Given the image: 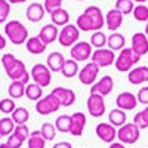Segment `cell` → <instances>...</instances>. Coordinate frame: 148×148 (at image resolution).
<instances>
[{
  "label": "cell",
  "instance_id": "6da1fadb",
  "mask_svg": "<svg viewBox=\"0 0 148 148\" xmlns=\"http://www.w3.org/2000/svg\"><path fill=\"white\" fill-rule=\"evenodd\" d=\"M5 33L8 36V39L14 45H22V43H27V40H28V31H27V28L24 27L22 22H19L16 19L6 22Z\"/></svg>",
  "mask_w": 148,
  "mask_h": 148
},
{
  "label": "cell",
  "instance_id": "7a4b0ae2",
  "mask_svg": "<svg viewBox=\"0 0 148 148\" xmlns=\"http://www.w3.org/2000/svg\"><path fill=\"white\" fill-rule=\"evenodd\" d=\"M139 59H141V56L135 53L130 47H125V49H121L119 56L116 58L114 67L120 73H129L136 65V62H139Z\"/></svg>",
  "mask_w": 148,
  "mask_h": 148
},
{
  "label": "cell",
  "instance_id": "3957f363",
  "mask_svg": "<svg viewBox=\"0 0 148 148\" xmlns=\"http://www.w3.org/2000/svg\"><path fill=\"white\" fill-rule=\"evenodd\" d=\"M141 129L135 125V123H126V125H123L121 127H119L117 130V138L121 144H136L139 136H141Z\"/></svg>",
  "mask_w": 148,
  "mask_h": 148
},
{
  "label": "cell",
  "instance_id": "277c9868",
  "mask_svg": "<svg viewBox=\"0 0 148 148\" xmlns=\"http://www.w3.org/2000/svg\"><path fill=\"white\" fill-rule=\"evenodd\" d=\"M79 39H80V30L77 28V25H73V24L62 27V30L59 31V36H58L59 45L64 47H73L79 42Z\"/></svg>",
  "mask_w": 148,
  "mask_h": 148
},
{
  "label": "cell",
  "instance_id": "5b68a950",
  "mask_svg": "<svg viewBox=\"0 0 148 148\" xmlns=\"http://www.w3.org/2000/svg\"><path fill=\"white\" fill-rule=\"evenodd\" d=\"M59 108H61V104L53 93H49L36 102V111L40 116H49V114L55 113V111H58Z\"/></svg>",
  "mask_w": 148,
  "mask_h": 148
},
{
  "label": "cell",
  "instance_id": "8992f818",
  "mask_svg": "<svg viewBox=\"0 0 148 148\" xmlns=\"http://www.w3.org/2000/svg\"><path fill=\"white\" fill-rule=\"evenodd\" d=\"M31 77L34 80L36 84H39L40 88H46V86L51 84L52 82V71L47 68V65L45 64H36L31 68Z\"/></svg>",
  "mask_w": 148,
  "mask_h": 148
},
{
  "label": "cell",
  "instance_id": "52a82bcc",
  "mask_svg": "<svg viewBox=\"0 0 148 148\" xmlns=\"http://www.w3.org/2000/svg\"><path fill=\"white\" fill-rule=\"evenodd\" d=\"M92 53H93V47L89 42H77L70 51L71 59H74L76 62L88 61L89 58H92Z\"/></svg>",
  "mask_w": 148,
  "mask_h": 148
},
{
  "label": "cell",
  "instance_id": "ba28073f",
  "mask_svg": "<svg viewBox=\"0 0 148 148\" xmlns=\"http://www.w3.org/2000/svg\"><path fill=\"white\" fill-rule=\"evenodd\" d=\"M98 74H99V67H98L95 62H89L79 71L77 76H79V80H80L82 84L92 86V84L96 83Z\"/></svg>",
  "mask_w": 148,
  "mask_h": 148
},
{
  "label": "cell",
  "instance_id": "9c48e42d",
  "mask_svg": "<svg viewBox=\"0 0 148 148\" xmlns=\"http://www.w3.org/2000/svg\"><path fill=\"white\" fill-rule=\"evenodd\" d=\"M92 62H95L99 68H104V67H110L116 62V55L113 51H110V49H96L93 51L92 53Z\"/></svg>",
  "mask_w": 148,
  "mask_h": 148
},
{
  "label": "cell",
  "instance_id": "30bf717a",
  "mask_svg": "<svg viewBox=\"0 0 148 148\" xmlns=\"http://www.w3.org/2000/svg\"><path fill=\"white\" fill-rule=\"evenodd\" d=\"M88 110L89 114L95 119L102 117L105 114V101L104 96L98 95V93H90L88 98Z\"/></svg>",
  "mask_w": 148,
  "mask_h": 148
},
{
  "label": "cell",
  "instance_id": "8fae6325",
  "mask_svg": "<svg viewBox=\"0 0 148 148\" xmlns=\"http://www.w3.org/2000/svg\"><path fill=\"white\" fill-rule=\"evenodd\" d=\"M6 74H8V77L12 80V82H21V83H24V84H28V82H30V73L27 71V68H25V64L22 62V61H16V64L12 67L9 71H6Z\"/></svg>",
  "mask_w": 148,
  "mask_h": 148
},
{
  "label": "cell",
  "instance_id": "7c38bea8",
  "mask_svg": "<svg viewBox=\"0 0 148 148\" xmlns=\"http://www.w3.org/2000/svg\"><path fill=\"white\" fill-rule=\"evenodd\" d=\"M95 133H96V136L105 144H113L114 139L117 138V130L113 125H110V123H99L95 129Z\"/></svg>",
  "mask_w": 148,
  "mask_h": 148
},
{
  "label": "cell",
  "instance_id": "4fadbf2b",
  "mask_svg": "<svg viewBox=\"0 0 148 148\" xmlns=\"http://www.w3.org/2000/svg\"><path fill=\"white\" fill-rule=\"evenodd\" d=\"M114 88V80L111 76H104L101 77V80H98L95 84L90 86V93H98L101 96H108L111 93V90H113Z\"/></svg>",
  "mask_w": 148,
  "mask_h": 148
},
{
  "label": "cell",
  "instance_id": "5bb4252c",
  "mask_svg": "<svg viewBox=\"0 0 148 148\" xmlns=\"http://www.w3.org/2000/svg\"><path fill=\"white\" fill-rule=\"evenodd\" d=\"M130 49L139 56L148 55V37L145 33H135L132 36V46Z\"/></svg>",
  "mask_w": 148,
  "mask_h": 148
},
{
  "label": "cell",
  "instance_id": "9a60e30c",
  "mask_svg": "<svg viewBox=\"0 0 148 148\" xmlns=\"http://www.w3.org/2000/svg\"><path fill=\"white\" fill-rule=\"evenodd\" d=\"M84 14L89 16L95 31H101V28L105 25V16L102 14V10L98 6H89L84 9Z\"/></svg>",
  "mask_w": 148,
  "mask_h": 148
},
{
  "label": "cell",
  "instance_id": "2e32d148",
  "mask_svg": "<svg viewBox=\"0 0 148 148\" xmlns=\"http://www.w3.org/2000/svg\"><path fill=\"white\" fill-rule=\"evenodd\" d=\"M51 93H53L58 98L61 107H71L74 102H76V93H74L73 89H68V88H55Z\"/></svg>",
  "mask_w": 148,
  "mask_h": 148
},
{
  "label": "cell",
  "instance_id": "e0dca14e",
  "mask_svg": "<svg viewBox=\"0 0 148 148\" xmlns=\"http://www.w3.org/2000/svg\"><path fill=\"white\" fill-rule=\"evenodd\" d=\"M136 104H138V99L132 92H121L117 99H116V105L119 110H123V111H129V110H135L136 108Z\"/></svg>",
  "mask_w": 148,
  "mask_h": 148
},
{
  "label": "cell",
  "instance_id": "ac0fdd59",
  "mask_svg": "<svg viewBox=\"0 0 148 148\" xmlns=\"http://www.w3.org/2000/svg\"><path fill=\"white\" fill-rule=\"evenodd\" d=\"M127 80L130 84L133 86H139V84H144L148 82V67H135L129 71L127 74Z\"/></svg>",
  "mask_w": 148,
  "mask_h": 148
},
{
  "label": "cell",
  "instance_id": "d6986e66",
  "mask_svg": "<svg viewBox=\"0 0 148 148\" xmlns=\"http://www.w3.org/2000/svg\"><path fill=\"white\" fill-rule=\"evenodd\" d=\"M123 24V14L119 12L116 8L114 9H110L108 14L105 15V25L111 33H116Z\"/></svg>",
  "mask_w": 148,
  "mask_h": 148
},
{
  "label": "cell",
  "instance_id": "ffe728a7",
  "mask_svg": "<svg viewBox=\"0 0 148 148\" xmlns=\"http://www.w3.org/2000/svg\"><path fill=\"white\" fill-rule=\"evenodd\" d=\"M84 126H86V116L80 111L77 113L71 114V129H70V133L73 136H82L83 135V130H84Z\"/></svg>",
  "mask_w": 148,
  "mask_h": 148
},
{
  "label": "cell",
  "instance_id": "44dd1931",
  "mask_svg": "<svg viewBox=\"0 0 148 148\" xmlns=\"http://www.w3.org/2000/svg\"><path fill=\"white\" fill-rule=\"evenodd\" d=\"M58 36H59V30L56 25H53V24H47V25H45L40 33H39V39L47 46L53 43L55 40H58Z\"/></svg>",
  "mask_w": 148,
  "mask_h": 148
},
{
  "label": "cell",
  "instance_id": "7402d4cb",
  "mask_svg": "<svg viewBox=\"0 0 148 148\" xmlns=\"http://www.w3.org/2000/svg\"><path fill=\"white\" fill-rule=\"evenodd\" d=\"M64 62H65V58L59 52L49 53L47 59H46V65L52 73H61V70H62V67H64Z\"/></svg>",
  "mask_w": 148,
  "mask_h": 148
},
{
  "label": "cell",
  "instance_id": "603a6c76",
  "mask_svg": "<svg viewBox=\"0 0 148 148\" xmlns=\"http://www.w3.org/2000/svg\"><path fill=\"white\" fill-rule=\"evenodd\" d=\"M45 15H46L45 6H42L40 3H31L27 8V19L30 22H39L45 18Z\"/></svg>",
  "mask_w": 148,
  "mask_h": 148
},
{
  "label": "cell",
  "instance_id": "cb8c5ba5",
  "mask_svg": "<svg viewBox=\"0 0 148 148\" xmlns=\"http://www.w3.org/2000/svg\"><path fill=\"white\" fill-rule=\"evenodd\" d=\"M125 43H126V39L125 36L120 34V33H111L110 37H107V45H108V49L110 51H121L125 49Z\"/></svg>",
  "mask_w": 148,
  "mask_h": 148
},
{
  "label": "cell",
  "instance_id": "d4e9b609",
  "mask_svg": "<svg viewBox=\"0 0 148 148\" xmlns=\"http://www.w3.org/2000/svg\"><path fill=\"white\" fill-rule=\"evenodd\" d=\"M25 46H27V51L31 53V55H42L45 51H46V45L39 39V36L37 37H30V39L27 40V43H25Z\"/></svg>",
  "mask_w": 148,
  "mask_h": 148
},
{
  "label": "cell",
  "instance_id": "484cf974",
  "mask_svg": "<svg viewBox=\"0 0 148 148\" xmlns=\"http://www.w3.org/2000/svg\"><path fill=\"white\" fill-rule=\"evenodd\" d=\"M126 113L123 110H111L110 111V114H108V121H110V125H113L114 127H121L123 125H126Z\"/></svg>",
  "mask_w": 148,
  "mask_h": 148
},
{
  "label": "cell",
  "instance_id": "4316f807",
  "mask_svg": "<svg viewBox=\"0 0 148 148\" xmlns=\"http://www.w3.org/2000/svg\"><path fill=\"white\" fill-rule=\"evenodd\" d=\"M51 19H52V24L56 27H65L68 25V21H70V14L65 10V9H56L55 12L51 14Z\"/></svg>",
  "mask_w": 148,
  "mask_h": 148
},
{
  "label": "cell",
  "instance_id": "83f0119b",
  "mask_svg": "<svg viewBox=\"0 0 148 148\" xmlns=\"http://www.w3.org/2000/svg\"><path fill=\"white\" fill-rule=\"evenodd\" d=\"M61 74L65 77V79H73L74 76L79 74V62H76L74 59H65L64 67L61 70Z\"/></svg>",
  "mask_w": 148,
  "mask_h": 148
},
{
  "label": "cell",
  "instance_id": "f1b7e54d",
  "mask_svg": "<svg viewBox=\"0 0 148 148\" xmlns=\"http://www.w3.org/2000/svg\"><path fill=\"white\" fill-rule=\"evenodd\" d=\"M25 96L28 98L30 101H39L43 98V88H40L39 84L36 83H28L25 86Z\"/></svg>",
  "mask_w": 148,
  "mask_h": 148
},
{
  "label": "cell",
  "instance_id": "f546056e",
  "mask_svg": "<svg viewBox=\"0 0 148 148\" xmlns=\"http://www.w3.org/2000/svg\"><path fill=\"white\" fill-rule=\"evenodd\" d=\"M8 93L12 99H19V98L25 96V84L21 82H12L8 88Z\"/></svg>",
  "mask_w": 148,
  "mask_h": 148
},
{
  "label": "cell",
  "instance_id": "4dcf8cb0",
  "mask_svg": "<svg viewBox=\"0 0 148 148\" xmlns=\"http://www.w3.org/2000/svg\"><path fill=\"white\" fill-rule=\"evenodd\" d=\"M10 119L14 120V123H15L16 126H19V125H25V121L30 119V113H28V110H27V108L18 107V108H15L14 113H12Z\"/></svg>",
  "mask_w": 148,
  "mask_h": 148
},
{
  "label": "cell",
  "instance_id": "1f68e13d",
  "mask_svg": "<svg viewBox=\"0 0 148 148\" xmlns=\"http://www.w3.org/2000/svg\"><path fill=\"white\" fill-rule=\"evenodd\" d=\"M55 127L58 132L61 133H70V129H71V116L68 114H62L56 117L55 120Z\"/></svg>",
  "mask_w": 148,
  "mask_h": 148
},
{
  "label": "cell",
  "instance_id": "d6a6232c",
  "mask_svg": "<svg viewBox=\"0 0 148 148\" xmlns=\"http://www.w3.org/2000/svg\"><path fill=\"white\" fill-rule=\"evenodd\" d=\"M46 145V139L42 136L40 130H34L30 133L28 138V148H45Z\"/></svg>",
  "mask_w": 148,
  "mask_h": 148
},
{
  "label": "cell",
  "instance_id": "836d02e7",
  "mask_svg": "<svg viewBox=\"0 0 148 148\" xmlns=\"http://www.w3.org/2000/svg\"><path fill=\"white\" fill-rule=\"evenodd\" d=\"M15 123L10 117H5L0 120V133H2V136H10L12 133L15 130Z\"/></svg>",
  "mask_w": 148,
  "mask_h": 148
},
{
  "label": "cell",
  "instance_id": "e575fe53",
  "mask_svg": "<svg viewBox=\"0 0 148 148\" xmlns=\"http://www.w3.org/2000/svg\"><path fill=\"white\" fill-rule=\"evenodd\" d=\"M77 28L80 30V31H86V33H89V31H93L95 33V28H93V25H92V22H90V19H89V16L84 14L82 15H79L77 16Z\"/></svg>",
  "mask_w": 148,
  "mask_h": 148
},
{
  "label": "cell",
  "instance_id": "d590c367",
  "mask_svg": "<svg viewBox=\"0 0 148 148\" xmlns=\"http://www.w3.org/2000/svg\"><path fill=\"white\" fill-rule=\"evenodd\" d=\"M92 47L95 49H102L105 45H107V36L102 33V31H95L92 36H90V42Z\"/></svg>",
  "mask_w": 148,
  "mask_h": 148
},
{
  "label": "cell",
  "instance_id": "8d00e7d4",
  "mask_svg": "<svg viewBox=\"0 0 148 148\" xmlns=\"http://www.w3.org/2000/svg\"><path fill=\"white\" fill-rule=\"evenodd\" d=\"M133 123L136 125L139 129H147L148 127V105L139 111V113H136V116L133 117Z\"/></svg>",
  "mask_w": 148,
  "mask_h": 148
},
{
  "label": "cell",
  "instance_id": "74e56055",
  "mask_svg": "<svg viewBox=\"0 0 148 148\" xmlns=\"http://www.w3.org/2000/svg\"><path fill=\"white\" fill-rule=\"evenodd\" d=\"M116 9L121 12L123 15H129L135 9V2L133 0H117L116 2Z\"/></svg>",
  "mask_w": 148,
  "mask_h": 148
},
{
  "label": "cell",
  "instance_id": "f35d334b",
  "mask_svg": "<svg viewBox=\"0 0 148 148\" xmlns=\"http://www.w3.org/2000/svg\"><path fill=\"white\" fill-rule=\"evenodd\" d=\"M42 136L46 139V141H53L55 139V136H56V127H55V125H52V123H49V121H46V123H43V126H42Z\"/></svg>",
  "mask_w": 148,
  "mask_h": 148
},
{
  "label": "cell",
  "instance_id": "ab89813d",
  "mask_svg": "<svg viewBox=\"0 0 148 148\" xmlns=\"http://www.w3.org/2000/svg\"><path fill=\"white\" fill-rule=\"evenodd\" d=\"M133 18L139 22H148V8L145 5H136L133 9Z\"/></svg>",
  "mask_w": 148,
  "mask_h": 148
},
{
  "label": "cell",
  "instance_id": "60d3db41",
  "mask_svg": "<svg viewBox=\"0 0 148 148\" xmlns=\"http://www.w3.org/2000/svg\"><path fill=\"white\" fill-rule=\"evenodd\" d=\"M15 101L12 98H5V99L0 101V111L3 114H12L15 111Z\"/></svg>",
  "mask_w": 148,
  "mask_h": 148
},
{
  "label": "cell",
  "instance_id": "b9f144b4",
  "mask_svg": "<svg viewBox=\"0 0 148 148\" xmlns=\"http://www.w3.org/2000/svg\"><path fill=\"white\" fill-rule=\"evenodd\" d=\"M16 61H18V59L15 58V55H12V53H5V55L2 56V59H0V62H2L5 71H9L12 67L16 64Z\"/></svg>",
  "mask_w": 148,
  "mask_h": 148
},
{
  "label": "cell",
  "instance_id": "7bdbcfd3",
  "mask_svg": "<svg viewBox=\"0 0 148 148\" xmlns=\"http://www.w3.org/2000/svg\"><path fill=\"white\" fill-rule=\"evenodd\" d=\"M14 135H15V136H18V138L24 142V141H28V138H30V130H28V127H27L25 125H19V126L15 127Z\"/></svg>",
  "mask_w": 148,
  "mask_h": 148
},
{
  "label": "cell",
  "instance_id": "ee69618b",
  "mask_svg": "<svg viewBox=\"0 0 148 148\" xmlns=\"http://www.w3.org/2000/svg\"><path fill=\"white\" fill-rule=\"evenodd\" d=\"M10 14V3L8 0H0V24H3Z\"/></svg>",
  "mask_w": 148,
  "mask_h": 148
},
{
  "label": "cell",
  "instance_id": "f6af8a7d",
  "mask_svg": "<svg viewBox=\"0 0 148 148\" xmlns=\"http://www.w3.org/2000/svg\"><path fill=\"white\" fill-rule=\"evenodd\" d=\"M61 5H62V0H45V10L47 12L49 15L52 14V12H55L56 9H61Z\"/></svg>",
  "mask_w": 148,
  "mask_h": 148
},
{
  "label": "cell",
  "instance_id": "bcb514c9",
  "mask_svg": "<svg viewBox=\"0 0 148 148\" xmlns=\"http://www.w3.org/2000/svg\"><path fill=\"white\" fill-rule=\"evenodd\" d=\"M136 99H138L139 104L148 105V86L139 89V92H138V95H136Z\"/></svg>",
  "mask_w": 148,
  "mask_h": 148
},
{
  "label": "cell",
  "instance_id": "7dc6e473",
  "mask_svg": "<svg viewBox=\"0 0 148 148\" xmlns=\"http://www.w3.org/2000/svg\"><path fill=\"white\" fill-rule=\"evenodd\" d=\"M9 145H10V148H21V145L24 144L18 136H15V135L14 133H12L10 135V136H8V141H6Z\"/></svg>",
  "mask_w": 148,
  "mask_h": 148
},
{
  "label": "cell",
  "instance_id": "c3c4849f",
  "mask_svg": "<svg viewBox=\"0 0 148 148\" xmlns=\"http://www.w3.org/2000/svg\"><path fill=\"white\" fill-rule=\"evenodd\" d=\"M52 148H73V145H71L70 142H67V141H62V142H58V144H55Z\"/></svg>",
  "mask_w": 148,
  "mask_h": 148
},
{
  "label": "cell",
  "instance_id": "681fc988",
  "mask_svg": "<svg viewBox=\"0 0 148 148\" xmlns=\"http://www.w3.org/2000/svg\"><path fill=\"white\" fill-rule=\"evenodd\" d=\"M6 47V39L3 37V34H0V51Z\"/></svg>",
  "mask_w": 148,
  "mask_h": 148
},
{
  "label": "cell",
  "instance_id": "f907efd6",
  "mask_svg": "<svg viewBox=\"0 0 148 148\" xmlns=\"http://www.w3.org/2000/svg\"><path fill=\"white\" fill-rule=\"evenodd\" d=\"M108 148H126V147L123 145L121 142H113V144H111Z\"/></svg>",
  "mask_w": 148,
  "mask_h": 148
},
{
  "label": "cell",
  "instance_id": "816d5d0a",
  "mask_svg": "<svg viewBox=\"0 0 148 148\" xmlns=\"http://www.w3.org/2000/svg\"><path fill=\"white\" fill-rule=\"evenodd\" d=\"M8 2L12 5V3H25L27 0H8Z\"/></svg>",
  "mask_w": 148,
  "mask_h": 148
},
{
  "label": "cell",
  "instance_id": "f5cc1de1",
  "mask_svg": "<svg viewBox=\"0 0 148 148\" xmlns=\"http://www.w3.org/2000/svg\"><path fill=\"white\" fill-rule=\"evenodd\" d=\"M0 148H10V145L8 142H3V144H0Z\"/></svg>",
  "mask_w": 148,
  "mask_h": 148
},
{
  "label": "cell",
  "instance_id": "db71d44e",
  "mask_svg": "<svg viewBox=\"0 0 148 148\" xmlns=\"http://www.w3.org/2000/svg\"><path fill=\"white\" fill-rule=\"evenodd\" d=\"M133 2H136V3H145V2H148V0H133Z\"/></svg>",
  "mask_w": 148,
  "mask_h": 148
},
{
  "label": "cell",
  "instance_id": "11a10c76",
  "mask_svg": "<svg viewBox=\"0 0 148 148\" xmlns=\"http://www.w3.org/2000/svg\"><path fill=\"white\" fill-rule=\"evenodd\" d=\"M145 34H147V37H148V22H147V25H145Z\"/></svg>",
  "mask_w": 148,
  "mask_h": 148
},
{
  "label": "cell",
  "instance_id": "9f6ffc18",
  "mask_svg": "<svg viewBox=\"0 0 148 148\" xmlns=\"http://www.w3.org/2000/svg\"><path fill=\"white\" fill-rule=\"evenodd\" d=\"M2 138H3V136H2V133H0V139H2Z\"/></svg>",
  "mask_w": 148,
  "mask_h": 148
},
{
  "label": "cell",
  "instance_id": "6f0895ef",
  "mask_svg": "<svg viewBox=\"0 0 148 148\" xmlns=\"http://www.w3.org/2000/svg\"><path fill=\"white\" fill-rule=\"evenodd\" d=\"M77 2H83V0H77Z\"/></svg>",
  "mask_w": 148,
  "mask_h": 148
}]
</instances>
